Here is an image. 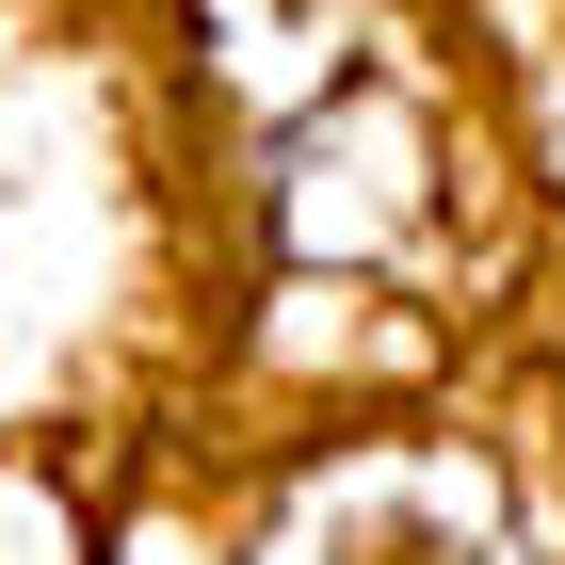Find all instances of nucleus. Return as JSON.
<instances>
[{
    "label": "nucleus",
    "instance_id": "obj_1",
    "mask_svg": "<svg viewBox=\"0 0 565 565\" xmlns=\"http://www.w3.org/2000/svg\"><path fill=\"white\" fill-rule=\"evenodd\" d=\"M259 565H518V518L452 452H355V469H323L275 518Z\"/></svg>",
    "mask_w": 565,
    "mask_h": 565
}]
</instances>
